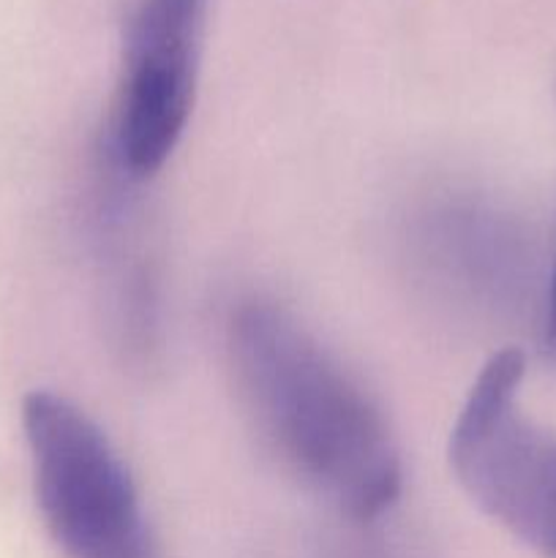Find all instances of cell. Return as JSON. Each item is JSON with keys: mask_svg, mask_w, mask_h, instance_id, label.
Masks as SVG:
<instances>
[{"mask_svg": "<svg viewBox=\"0 0 556 558\" xmlns=\"http://www.w3.org/2000/svg\"><path fill=\"white\" fill-rule=\"evenodd\" d=\"M521 349L496 352L450 430V466L469 499L543 558H556V434L518 407Z\"/></svg>", "mask_w": 556, "mask_h": 558, "instance_id": "3", "label": "cell"}, {"mask_svg": "<svg viewBox=\"0 0 556 558\" xmlns=\"http://www.w3.org/2000/svg\"><path fill=\"white\" fill-rule=\"evenodd\" d=\"M22 430L44 523L69 558H161L140 490L96 420L49 390L27 392Z\"/></svg>", "mask_w": 556, "mask_h": 558, "instance_id": "2", "label": "cell"}, {"mask_svg": "<svg viewBox=\"0 0 556 558\" xmlns=\"http://www.w3.org/2000/svg\"><path fill=\"white\" fill-rule=\"evenodd\" d=\"M227 347L245 409L278 458L354 521L385 515L403 485L390 428L303 322L273 300H243Z\"/></svg>", "mask_w": 556, "mask_h": 558, "instance_id": "1", "label": "cell"}, {"mask_svg": "<svg viewBox=\"0 0 556 558\" xmlns=\"http://www.w3.org/2000/svg\"><path fill=\"white\" fill-rule=\"evenodd\" d=\"M205 0H140L125 27L112 153L131 178H150L178 147L196 93Z\"/></svg>", "mask_w": 556, "mask_h": 558, "instance_id": "4", "label": "cell"}, {"mask_svg": "<svg viewBox=\"0 0 556 558\" xmlns=\"http://www.w3.org/2000/svg\"><path fill=\"white\" fill-rule=\"evenodd\" d=\"M543 336L548 352H556V259L551 267L548 283H545V300H543Z\"/></svg>", "mask_w": 556, "mask_h": 558, "instance_id": "5", "label": "cell"}]
</instances>
